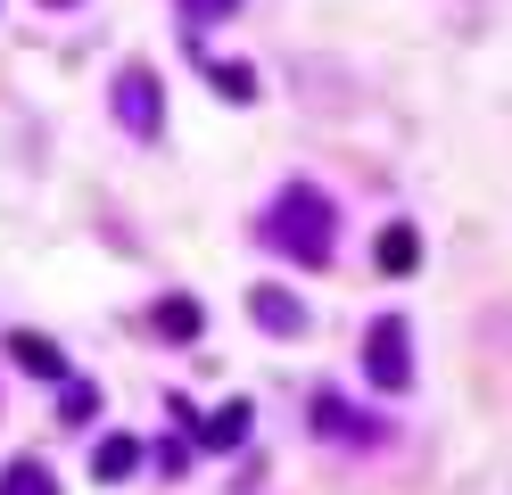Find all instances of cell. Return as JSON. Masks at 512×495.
<instances>
[{
    "instance_id": "4fadbf2b",
    "label": "cell",
    "mask_w": 512,
    "mask_h": 495,
    "mask_svg": "<svg viewBox=\"0 0 512 495\" xmlns=\"http://www.w3.org/2000/svg\"><path fill=\"white\" fill-rule=\"evenodd\" d=\"M91 413H100V388H91V380H67V421H91Z\"/></svg>"
},
{
    "instance_id": "7c38bea8",
    "label": "cell",
    "mask_w": 512,
    "mask_h": 495,
    "mask_svg": "<svg viewBox=\"0 0 512 495\" xmlns=\"http://www.w3.org/2000/svg\"><path fill=\"white\" fill-rule=\"evenodd\" d=\"M0 495H58V479H50V462H34V454H17L9 471H0Z\"/></svg>"
},
{
    "instance_id": "5b68a950",
    "label": "cell",
    "mask_w": 512,
    "mask_h": 495,
    "mask_svg": "<svg viewBox=\"0 0 512 495\" xmlns=\"http://www.w3.org/2000/svg\"><path fill=\"white\" fill-rule=\"evenodd\" d=\"M182 421H190V446H207V454H240L248 446V396H232V405H215V413H190V405H174Z\"/></svg>"
},
{
    "instance_id": "277c9868",
    "label": "cell",
    "mask_w": 512,
    "mask_h": 495,
    "mask_svg": "<svg viewBox=\"0 0 512 495\" xmlns=\"http://www.w3.org/2000/svg\"><path fill=\"white\" fill-rule=\"evenodd\" d=\"M314 438H331V446H389V421H380V413H356V405H347V396L339 388H323V396H314Z\"/></svg>"
},
{
    "instance_id": "ba28073f",
    "label": "cell",
    "mask_w": 512,
    "mask_h": 495,
    "mask_svg": "<svg viewBox=\"0 0 512 495\" xmlns=\"http://www.w3.org/2000/svg\"><path fill=\"white\" fill-rule=\"evenodd\" d=\"M133 471H141V438H100V446H91V479H100V487L133 479Z\"/></svg>"
},
{
    "instance_id": "52a82bcc",
    "label": "cell",
    "mask_w": 512,
    "mask_h": 495,
    "mask_svg": "<svg viewBox=\"0 0 512 495\" xmlns=\"http://www.w3.org/2000/svg\"><path fill=\"white\" fill-rule=\"evenodd\" d=\"M9 355H17L34 380H67V355H58V347L42 339V330H9Z\"/></svg>"
},
{
    "instance_id": "9a60e30c",
    "label": "cell",
    "mask_w": 512,
    "mask_h": 495,
    "mask_svg": "<svg viewBox=\"0 0 512 495\" xmlns=\"http://www.w3.org/2000/svg\"><path fill=\"white\" fill-rule=\"evenodd\" d=\"M42 9H75V0H42Z\"/></svg>"
},
{
    "instance_id": "6da1fadb",
    "label": "cell",
    "mask_w": 512,
    "mask_h": 495,
    "mask_svg": "<svg viewBox=\"0 0 512 495\" xmlns=\"http://www.w3.org/2000/svg\"><path fill=\"white\" fill-rule=\"evenodd\" d=\"M256 240H265L273 256L306 264V273H323V264L339 256V207H331V190L323 182H281L273 207L256 215Z\"/></svg>"
},
{
    "instance_id": "7a4b0ae2",
    "label": "cell",
    "mask_w": 512,
    "mask_h": 495,
    "mask_svg": "<svg viewBox=\"0 0 512 495\" xmlns=\"http://www.w3.org/2000/svg\"><path fill=\"white\" fill-rule=\"evenodd\" d=\"M364 380L389 388V396L413 388V322L405 314H372V330H364Z\"/></svg>"
},
{
    "instance_id": "30bf717a",
    "label": "cell",
    "mask_w": 512,
    "mask_h": 495,
    "mask_svg": "<svg viewBox=\"0 0 512 495\" xmlns=\"http://www.w3.org/2000/svg\"><path fill=\"white\" fill-rule=\"evenodd\" d=\"M190 50H199V66L215 75V91H223V99H256V66H240V58H207L199 33H190Z\"/></svg>"
},
{
    "instance_id": "9c48e42d",
    "label": "cell",
    "mask_w": 512,
    "mask_h": 495,
    "mask_svg": "<svg viewBox=\"0 0 512 495\" xmlns=\"http://www.w3.org/2000/svg\"><path fill=\"white\" fill-rule=\"evenodd\" d=\"M413 264H422V231H413V223H389V231H380V273L405 281Z\"/></svg>"
},
{
    "instance_id": "8992f818",
    "label": "cell",
    "mask_w": 512,
    "mask_h": 495,
    "mask_svg": "<svg viewBox=\"0 0 512 495\" xmlns=\"http://www.w3.org/2000/svg\"><path fill=\"white\" fill-rule=\"evenodd\" d=\"M248 314H256V330H273V339H298V330H306V306H298L290 289H256Z\"/></svg>"
},
{
    "instance_id": "3957f363",
    "label": "cell",
    "mask_w": 512,
    "mask_h": 495,
    "mask_svg": "<svg viewBox=\"0 0 512 495\" xmlns=\"http://www.w3.org/2000/svg\"><path fill=\"white\" fill-rule=\"evenodd\" d=\"M116 124L133 132V141H157V132H166V83H157L141 58L116 66Z\"/></svg>"
},
{
    "instance_id": "8fae6325",
    "label": "cell",
    "mask_w": 512,
    "mask_h": 495,
    "mask_svg": "<svg viewBox=\"0 0 512 495\" xmlns=\"http://www.w3.org/2000/svg\"><path fill=\"white\" fill-rule=\"evenodd\" d=\"M157 330H166V339H199V330H207V314H199V297H157Z\"/></svg>"
},
{
    "instance_id": "5bb4252c",
    "label": "cell",
    "mask_w": 512,
    "mask_h": 495,
    "mask_svg": "<svg viewBox=\"0 0 512 495\" xmlns=\"http://www.w3.org/2000/svg\"><path fill=\"white\" fill-rule=\"evenodd\" d=\"M240 0H182V17H232Z\"/></svg>"
}]
</instances>
